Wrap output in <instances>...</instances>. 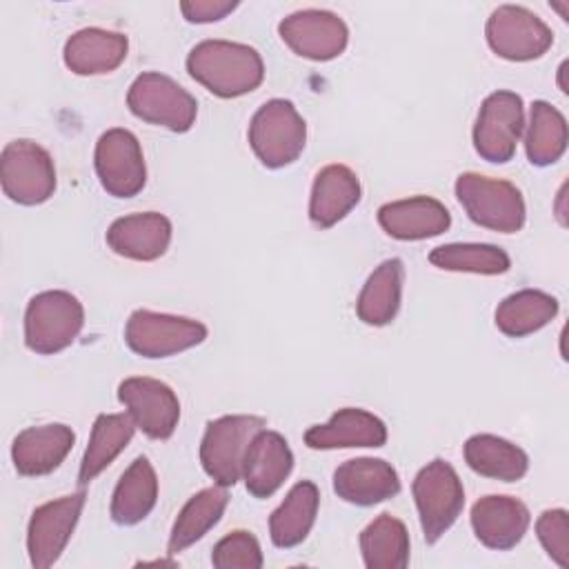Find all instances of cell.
<instances>
[{
	"label": "cell",
	"instance_id": "28",
	"mask_svg": "<svg viewBox=\"0 0 569 569\" xmlns=\"http://www.w3.org/2000/svg\"><path fill=\"white\" fill-rule=\"evenodd\" d=\"M465 462L476 473L502 482H516L529 469L527 453L518 445L493 433L471 436L465 442Z\"/></svg>",
	"mask_w": 569,
	"mask_h": 569
},
{
	"label": "cell",
	"instance_id": "35",
	"mask_svg": "<svg viewBox=\"0 0 569 569\" xmlns=\"http://www.w3.org/2000/svg\"><path fill=\"white\" fill-rule=\"evenodd\" d=\"M211 565L218 569H260L262 551L253 533L236 529L216 542Z\"/></svg>",
	"mask_w": 569,
	"mask_h": 569
},
{
	"label": "cell",
	"instance_id": "36",
	"mask_svg": "<svg viewBox=\"0 0 569 569\" xmlns=\"http://www.w3.org/2000/svg\"><path fill=\"white\" fill-rule=\"evenodd\" d=\"M536 536L558 567H569V516L565 509H547L536 520Z\"/></svg>",
	"mask_w": 569,
	"mask_h": 569
},
{
	"label": "cell",
	"instance_id": "12",
	"mask_svg": "<svg viewBox=\"0 0 569 569\" xmlns=\"http://www.w3.org/2000/svg\"><path fill=\"white\" fill-rule=\"evenodd\" d=\"M96 173L102 189L113 198H133L147 182L144 156L129 129H109L96 142Z\"/></svg>",
	"mask_w": 569,
	"mask_h": 569
},
{
	"label": "cell",
	"instance_id": "32",
	"mask_svg": "<svg viewBox=\"0 0 569 569\" xmlns=\"http://www.w3.org/2000/svg\"><path fill=\"white\" fill-rule=\"evenodd\" d=\"M558 313V300L540 289H522L507 296L496 309V327L509 338L529 336L549 325Z\"/></svg>",
	"mask_w": 569,
	"mask_h": 569
},
{
	"label": "cell",
	"instance_id": "31",
	"mask_svg": "<svg viewBox=\"0 0 569 569\" xmlns=\"http://www.w3.org/2000/svg\"><path fill=\"white\" fill-rule=\"evenodd\" d=\"M367 569H405L409 565V531L402 520L380 513L360 533Z\"/></svg>",
	"mask_w": 569,
	"mask_h": 569
},
{
	"label": "cell",
	"instance_id": "24",
	"mask_svg": "<svg viewBox=\"0 0 569 569\" xmlns=\"http://www.w3.org/2000/svg\"><path fill=\"white\" fill-rule=\"evenodd\" d=\"M129 51L124 33L98 27L80 29L64 42V64L78 76H100L118 69Z\"/></svg>",
	"mask_w": 569,
	"mask_h": 569
},
{
	"label": "cell",
	"instance_id": "16",
	"mask_svg": "<svg viewBox=\"0 0 569 569\" xmlns=\"http://www.w3.org/2000/svg\"><path fill=\"white\" fill-rule=\"evenodd\" d=\"M529 522L527 505L513 496H485L471 507V529L489 549H513L525 538Z\"/></svg>",
	"mask_w": 569,
	"mask_h": 569
},
{
	"label": "cell",
	"instance_id": "34",
	"mask_svg": "<svg viewBox=\"0 0 569 569\" xmlns=\"http://www.w3.org/2000/svg\"><path fill=\"white\" fill-rule=\"evenodd\" d=\"M429 262L445 271L498 276L509 271L511 260L505 249L487 242H451L429 253Z\"/></svg>",
	"mask_w": 569,
	"mask_h": 569
},
{
	"label": "cell",
	"instance_id": "6",
	"mask_svg": "<svg viewBox=\"0 0 569 569\" xmlns=\"http://www.w3.org/2000/svg\"><path fill=\"white\" fill-rule=\"evenodd\" d=\"M260 416H222L207 425L200 442V462L216 485L233 487L242 478V465L251 440L264 429Z\"/></svg>",
	"mask_w": 569,
	"mask_h": 569
},
{
	"label": "cell",
	"instance_id": "10",
	"mask_svg": "<svg viewBox=\"0 0 569 569\" xmlns=\"http://www.w3.org/2000/svg\"><path fill=\"white\" fill-rule=\"evenodd\" d=\"M485 36L491 51L511 62L536 60L553 44L551 29L533 11L516 4L493 9Z\"/></svg>",
	"mask_w": 569,
	"mask_h": 569
},
{
	"label": "cell",
	"instance_id": "14",
	"mask_svg": "<svg viewBox=\"0 0 569 569\" xmlns=\"http://www.w3.org/2000/svg\"><path fill=\"white\" fill-rule=\"evenodd\" d=\"M278 33L293 53L316 62L338 58L349 42L345 20L327 9L296 11L278 24Z\"/></svg>",
	"mask_w": 569,
	"mask_h": 569
},
{
	"label": "cell",
	"instance_id": "11",
	"mask_svg": "<svg viewBox=\"0 0 569 569\" xmlns=\"http://www.w3.org/2000/svg\"><path fill=\"white\" fill-rule=\"evenodd\" d=\"M525 129V104L513 91L489 93L473 124V149L487 162H509Z\"/></svg>",
	"mask_w": 569,
	"mask_h": 569
},
{
	"label": "cell",
	"instance_id": "38",
	"mask_svg": "<svg viewBox=\"0 0 569 569\" xmlns=\"http://www.w3.org/2000/svg\"><path fill=\"white\" fill-rule=\"evenodd\" d=\"M565 71H567V62H562L560 64V69H558V82H560V91L562 93H567L569 89H567V84H565Z\"/></svg>",
	"mask_w": 569,
	"mask_h": 569
},
{
	"label": "cell",
	"instance_id": "9",
	"mask_svg": "<svg viewBox=\"0 0 569 569\" xmlns=\"http://www.w3.org/2000/svg\"><path fill=\"white\" fill-rule=\"evenodd\" d=\"M207 338V327L193 318L138 309L124 327V342L142 358H169Z\"/></svg>",
	"mask_w": 569,
	"mask_h": 569
},
{
	"label": "cell",
	"instance_id": "27",
	"mask_svg": "<svg viewBox=\"0 0 569 569\" xmlns=\"http://www.w3.org/2000/svg\"><path fill=\"white\" fill-rule=\"evenodd\" d=\"M158 500V476L151 462L140 456L127 471L120 476L113 498H111V518L116 525L131 527L144 520Z\"/></svg>",
	"mask_w": 569,
	"mask_h": 569
},
{
	"label": "cell",
	"instance_id": "5",
	"mask_svg": "<svg viewBox=\"0 0 569 569\" xmlns=\"http://www.w3.org/2000/svg\"><path fill=\"white\" fill-rule=\"evenodd\" d=\"M411 493L416 500L425 540L433 545L445 536V531L451 529V525L462 513V482L447 460L436 458L416 473Z\"/></svg>",
	"mask_w": 569,
	"mask_h": 569
},
{
	"label": "cell",
	"instance_id": "26",
	"mask_svg": "<svg viewBox=\"0 0 569 569\" xmlns=\"http://www.w3.org/2000/svg\"><path fill=\"white\" fill-rule=\"evenodd\" d=\"M320 491L311 480L296 482L280 507L269 518V536L271 542L280 549H291L300 545L318 516Z\"/></svg>",
	"mask_w": 569,
	"mask_h": 569
},
{
	"label": "cell",
	"instance_id": "25",
	"mask_svg": "<svg viewBox=\"0 0 569 569\" xmlns=\"http://www.w3.org/2000/svg\"><path fill=\"white\" fill-rule=\"evenodd\" d=\"M402 280L405 267L400 258H389L380 262L360 289V296L356 300L358 318L371 327L389 325L400 309Z\"/></svg>",
	"mask_w": 569,
	"mask_h": 569
},
{
	"label": "cell",
	"instance_id": "8",
	"mask_svg": "<svg viewBox=\"0 0 569 569\" xmlns=\"http://www.w3.org/2000/svg\"><path fill=\"white\" fill-rule=\"evenodd\" d=\"M0 182L9 200L42 204L56 191V167L44 147L33 140H11L0 156Z\"/></svg>",
	"mask_w": 569,
	"mask_h": 569
},
{
	"label": "cell",
	"instance_id": "7",
	"mask_svg": "<svg viewBox=\"0 0 569 569\" xmlns=\"http://www.w3.org/2000/svg\"><path fill=\"white\" fill-rule=\"evenodd\" d=\"M131 113L149 124L184 133L198 116L196 98L164 73H140L127 93Z\"/></svg>",
	"mask_w": 569,
	"mask_h": 569
},
{
	"label": "cell",
	"instance_id": "23",
	"mask_svg": "<svg viewBox=\"0 0 569 569\" xmlns=\"http://www.w3.org/2000/svg\"><path fill=\"white\" fill-rule=\"evenodd\" d=\"M360 180L347 164H327L313 178L309 220L318 229H329L360 202Z\"/></svg>",
	"mask_w": 569,
	"mask_h": 569
},
{
	"label": "cell",
	"instance_id": "3",
	"mask_svg": "<svg viewBox=\"0 0 569 569\" xmlns=\"http://www.w3.org/2000/svg\"><path fill=\"white\" fill-rule=\"evenodd\" d=\"M84 309L69 291L36 293L24 311V345L40 353L51 356L64 351L82 331Z\"/></svg>",
	"mask_w": 569,
	"mask_h": 569
},
{
	"label": "cell",
	"instance_id": "13",
	"mask_svg": "<svg viewBox=\"0 0 569 569\" xmlns=\"http://www.w3.org/2000/svg\"><path fill=\"white\" fill-rule=\"evenodd\" d=\"M118 400L147 438L167 440L178 427L180 400L162 380L147 376L124 378L118 385Z\"/></svg>",
	"mask_w": 569,
	"mask_h": 569
},
{
	"label": "cell",
	"instance_id": "21",
	"mask_svg": "<svg viewBox=\"0 0 569 569\" xmlns=\"http://www.w3.org/2000/svg\"><path fill=\"white\" fill-rule=\"evenodd\" d=\"M378 224L396 240H427L449 229L451 213L436 198L413 196L382 204L378 209Z\"/></svg>",
	"mask_w": 569,
	"mask_h": 569
},
{
	"label": "cell",
	"instance_id": "29",
	"mask_svg": "<svg viewBox=\"0 0 569 569\" xmlns=\"http://www.w3.org/2000/svg\"><path fill=\"white\" fill-rule=\"evenodd\" d=\"M136 429L138 427L127 411L100 413L91 427V438L80 462L78 482L87 485L96 476H100L116 460V456L131 442Z\"/></svg>",
	"mask_w": 569,
	"mask_h": 569
},
{
	"label": "cell",
	"instance_id": "20",
	"mask_svg": "<svg viewBox=\"0 0 569 569\" xmlns=\"http://www.w3.org/2000/svg\"><path fill=\"white\" fill-rule=\"evenodd\" d=\"M293 469V453L282 433L262 429L249 445L242 480L253 498L273 496Z\"/></svg>",
	"mask_w": 569,
	"mask_h": 569
},
{
	"label": "cell",
	"instance_id": "15",
	"mask_svg": "<svg viewBox=\"0 0 569 569\" xmlns=\"http://www.w3.org/2000/svg\"><path fill=\"white\" fill-rule=\"evenodd\" d=\"M84 507V491L62 496L33 509L27 527V551L36 569L51 567L64 551Z\"/></svg>",
	"mask_w": 569,
	"mask_h": 569
},
{
	"label": "cell",
	"instance_id": "4",
	"mask_svg": "<svg viewBox=\"0 0 569 569\" xmlns=\"http://www.w3.org/2000/svg\"><path fill=\"white\" fill-rule=\"evenodd\" d=\"M307 142V124L291 100L273 98L251 118L249 144L267 169H282L298 160Z\"/></svg>",
	"mask_w": 569,
	"mask_h": 569
},
{
	"label": "cell",
	"instance_id": "2",
	"mask_svg": "<svg viewBox=\"0 0 569 569\" xmlns=\"http://www.w3.org/2000/svg\"><path fill=\"white\" fill-rule=\"evenodd\" d=\"M456 198L465 213L485 229L498 233H516L525 224L527 209L522 193L509 180L467 171L456 180Z\"/></svg>",
	"mask_w": 569,
	"mask_h": 569
},
{
	"label": "cell",
	"instance_id": "33",
	"mask_svg": "<svg viewBox=\"0 0 569 569\" xmlns=\"http://www.w3.org/2000/svg\"><path fill=\"white\" fill-rule=\"evenodd\" d=\"M567 149V120L545 100L531 104L529 124L525 133V151L531 164L549 167L562 158Z\"/></svg>",
	"mask_w": 569,
	"mask_h": 569
},
{
	"label": "cell",
	"instance_id": "18",
	"mask_svg": "<svg viewBox=\"0 0 569 569\" xmlns=\"http://www.w3.org/2000/svg\"><path fill=\"white\" fill-rule=\"evenodd\" d=\"M333 491L345 502L371 507L398 496V471L382 458H353L333 471Z\"/></svg>",
	"mask_w": 569,
	"mask_h": 569
},
{
	"label": "cell",
	"instance_id": "22",
	"mask_svg": "<svg viewBox=\"0 0 569 569\" xmlns=\"http://www.w3.org/2000/svg\"><path fill=\"white\" fill-rule=\"evenodd\" d=\"M387 442L385 422L356 407L338 409L329 422L313 425L305 431L309 449H351V447H382Z\"/></svg>",
	"mask_w": 569,
	"mask_h": 569
},
{
	"label": "cell",
	"instance_id": "19",
	"mask_svg": "<svg viewBox=\"0 0 569 569\" xmlns=\"http://www.w3.org/2000/svg\"><path fill=\"white\" fill-rule=\"evenodd\" d=\"M71 427L53 422L22 429L11 445L13 467L20 476H47L62 465L73 449Z\"/></svg>",
	"mask_w": 569,
	"mask_h": 569
},
{
	"label": "cell",
	"instance_id": "30",
	"mask_svg": "<svg viewBox=\"0 0 569 569\" xmlns=\"http://www.w3.org/2000/svg\"><path fill=\"white\" fill-rule=\"evenodd\" d=\"M227 502H229V493H227V487L222 485L207 487L196 496H191L187 505L180 509L171 527V536L167 545L169 553L184 551L187 547L198 542L211 527H216L227 509Z\"/></svg>",
	"mask_w": 569,
	"mask_h": 569
},
{
	"label": "cell",
	"instance_id": "37",
	"mask_svg": "<svg viewBox=\"0 0 569 569\" xmlns=\"http://www.w3.org/2000/svg\"><path fill=\"white\" fill-rule=\"evenodd\" d=\"M238 2L231 0H187L180 2V11L187 22L204 24V22H218L224 16H229Z\"/></svg>",
	"mask_w": 569,
	"mask_h": 569
},
{
	"label": "cell",
	"instance_id": "17",
	"mask_svg": "<svg viewBox=\"0 0 569 569\" xmlns=\"http://www.w3.org/2000/svg\"><path fill=\"white\" fill-rule=\"evenodd\" d=\"M169 242L171 222L158 211L122 216L113 220L107 229L109 249L122 258L138 262L158 260L169 249Z\"/></svg>",
	"mask_w": 569,
	"mask_h": 569
},
{
	"label": "cell",
	"instance_id": "1",
	"mask_svg": "<svg viewBox=\"0 0 569 569\" xmlns=\"http://www.w3.org/2000/svg\"><path fill=\"white\" fill-rule=\"evenodd\" d=\"M189 76L218 98H238L260 87L264 62L242 42L202 40L187 56Z\"/></svg>",
	"mask_w": 569,
	"mask_h": 569
}]
</instances>
